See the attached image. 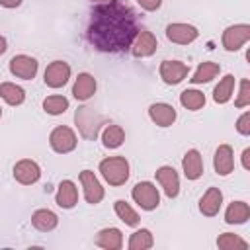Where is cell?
Here are the masks:
<instances>
[{"label":"cell","instance_id":"6","mask_svg":"<svg viewBox=\"0 0 250 250\" xmlns=\"http://www.w3.org/2000/svg\"><path fill=\"white\" fill-rule=\"evenodd\" d=\"M250 39V25L248 23H234V25H229L225 31H223V37H221V43L225 47V51H238L242 45H246V41Z\"/></svg>","mask_w":250,"mask_h":250},{"label":"cell","instance_id":"24","mask_svg":"<svg viewBox=\"0 0 250 250\" xmlns=\"http://www.w3.org/2000/svg\"><path fill=\"white\" fill-rule=\"evenodd\" d=\"M219 72H221V66L217 62L205 61L197 66V70L193 72V76L189 80H191V84H205V82H211Z\"/></svg>","mask_w":250,"mask_h":250},{"label":"cell","instance_id":"12","mask_svg":"<svg viewBox=\"0 0 250 250\" xmlns=\"http://www.w3.org/2000/svg\"><path fill=\"white\" fill-rule=\"evenodd\" d=\"M14 178L16 182H20L21 186H31L41 178V168L35 160L31 158H21L16 162L14 166Z\"/></svg>","mask_w":250,"mask_h":250},{"label":"cell","instance_id":"2","mask_svg":"<svg viewBox=\"0 0 250 250\" xmlns=\"http://www.w3.org/2000/svg\"><path fill=\"white\" fill-rule=\"evenodd\" d=\"M74 121H76V127L80 131V135L88 141H94L98 135H100V129L102 125L105 123L104 115L98 113L94 107H88V105H82L76 109L74 113Z\"/></svg>","mask_w":250,"mask_h":250},{"label":"cell","instance_id":"13","mask_svg":"<svg viewBox=\"0 0 250 250\" xmlns=\"http://www.w3.org/2000/svg\"><path fill=\"white\" fill-rule=\"evenodd\" d=\"M78 178H80V184H82V189H84V199L90 205L100 203L104 199V188H102L100 180L96 178V174L92 170H82Z\"/></svg>","mask_w":250,"mask_h":250},{"label":"cell","instance_id":"18","mask_svg":"<svg viewBox=\"0 0 250 250\" xmlns=\"http://www.w3.org/2000/svg\"><path fill=\"white\" fill-rule=\"evenodd\" d=\"M148 117H150L152 123H156L158 127H170V125H174L178 113H176V109H174L170 104L158 102V104H152V105L148 107Z\"/></svg>","mask_w":250,"mask_h":250},{"label":"cell","instance_id":"25","mask_svg":"<svg viewBox=\"0 0 250 250\" xmlns=\"http://www.w3.org/2000/svg\"><path fill=\"white\" fill-rule=\"evenodd\" d=\"M232 92H234V76L232 74H225L219 80V84L215 86V90H213L215 104H227L232 98Z\"/></svg>","mask_w":250,"mask_h":250},{"label":"cell","instance_id":"17","mask_svg":"<svg viewBox=\"0 0 250 250\" xmlns=\"http://www.w3.org/2000/svg\"><path fill=\"white\" fill-rule=\"evenodd\" d=\"M96 78L90 72H80L72 84V96L78 102H86L96 94Z\"/></svg>","mask_w":250,"mask_h":250},{"label":"cell","instance_id":"28","mask_svg":"<svg viewBox=\"0 0 250 250\" xmlns=\"http://www.w3.org/2000/svg\"><path fill=\"white\" fill-rule=\"evenodd\" d=\"M113 209H115V213H117V217L127 225V227H137L139 223H141V217H139V213L127 203V201H123V199H117L115 203H113Z\"/></svg>","mask_w":250,"mask_h":250},{"label":"cell","instance_id":"32","mask_svg":"<svg viewBox=\"0 0 250 250\" xmlns=\"http://www.w3.org/2000/svg\"><path fill=\"white\" fill-rule=\"evenodd\" d=\"M43 109L49 113V115H62L66 109H68V100L64 96H47L43 100Z\"/></svg>","mask_w":250,"mask_h":250},{"label":"cell","instance_id":"26","mask_svg":"<svg viewBox=\"0 0 250 250\" xmlns=\"http://www.w3.org/2000/svg\"><path fill=\"white\" fill-rule=\"evenodd\" d=\"M0 98L10 105H20L25 100V92L21 86H18L14 82H2L0 84Z\"/></svg>","mask_w":250,"mask_h":250},{"label":"cell","instance_id":"35","mask_svg":"<svg viewBox=\"0 0 250 250\" xmlns=\"http://www.w3.org/2000/svg\"><path fill=\"white\" fill-rule=\"evenodd\" d=\"M137 4L146 12H156L162 6V0H137Z\"/></svg>","mask_w":250,"mask_h":250},{"label":"cell","instance_id":"23","mask_svg":"<svg viewBox=\"0 0 250 250\" xmlns=\"http://www.w3.org/2000/svg\"><path fill=\"white\" fill-rule=\"evenodd\" d=\"M31 225L41 232H49L59 225V217L51 209H37L31 215Z\"/></svg>","mask_w":250,"mask_h":250},{"label":"cell","instance_id":"10","mask_svg":"<svg viewBox=\"0 0 250 250\" xmlns=\"http://www.w3.org/2000/svg\"><path fill=\"white\" fill-rule=\"evenodd\" d=\"M37 68H39V62L29 55H16L10 59V72L16 78L31 80V78H35Z\"/></svg>","mask_w":250,"mask_h":250},{"label":"cell","instance_id":"27","mask_svg":"<svg viewBox=\"0 0 250 250\" xmlns=\"http://www.w3.org/2000/svg\"><path fill=\"white\" fill-rule=\"evenodd\" d=\"M125 141V131L119 125H105L102 133V143L105 148H119Z\"/></svg>","mask_w":250,"mask_h":250},{"label":"cell","instance_id":"15","mask_svg":"<svg viewBox=\"0 0 250 250\" xmlns=\"http://www.w3.org/2000/svg\"><path fill=\"white\" fill-rule=\"evenodd\" d=\"M213 168L219 176H229L234 170V152L230 145H221L213 156Z\"/></svg>","mask_w":250,"mask_h":250},{"label":"cell","instance_id":"4","mask_svg":"<svg viewBox=\"0 0 250 250\" xmlns=\"http://www.w3.org/2000/svg\"><path fill=\"white\" fill-rule=\"evenodd\" d=\"M131 197L145 211H152V209H156L160 205L158 188L154 184H150V182H139V184H135V188L131 189Z\"/></svg>","mask_w":250,"mask_h":250},{"label":"cell","instance_id":"7","mask_svg":"<svg viewBox=\"0 0 250 250\" xmlns=\"http://www.w3.org/2000/svg\"><path fill=\"white\" fill-rule=\"evenodd\" d=\"M158 72H160V78H162L164 84L176 86V84H180L188 76L189 64L182 62V61H162Z\"/></svg>","mask_w":250,"mask_h":250},{"label":"cell","instance_id":"39","mask_svg":"<svg viewBox=\"0 0 250 250\" xmlns=\"http://www.w3.org/2000/svg\"><path fill=\"white\" fill-rule=\"evenodd\" d=\"M92 2H107V0H92Z\"/></svg>","mask_w":250,"mask_h":250},{"label":"cell","instance_id":"37","mask_svg":"<svg viewBox=\"0 0 250 250\" xmlns=\"http://www.w3.org/2000/svg\"><path fill=\"white\" fill-rule=\"evenodd\" d=\"M21 4V0H0V6L4 8H18Z\"/></svg>","mask_w":250,"mask_h":250},{"label":"cell","instance_id":"14","mask_svg":"<svg viewBox=\"0 0 250 250\" xmlns=\"http://www.w3.org/2000/svg\"><path fill=\"white\" fill-rule=\"evenodd\" d=\"M154 176H156V182L160 184V188L164 189L166 197L172 199L180 193V176L172 166H160L154 172Z\"/></svg>","mask_w":250,"mask_h":250},{"label":"cell","instance_id":"1","mask_svg":"<svg viewBox=\"0 0 250 250\" xmlns=\"http://www.w3.org/2000/svg\"><path fill=\"white\" fill-rule=\"evenodd\" d=\"M139 31L135 10L125 0L100 2L86 27L88 43L102 53H125L131 49Z\"/></svg>","mask_w":250,"mask_h":250},{"label":"cell","instance_id":"22","mask_svg":"<svg viewBox=\"0 0 250 250\" xmlns=\"http://www.w3.org/2000/svg\"><path fill=\"white\" fill-rule=\"evenodd\" d=\"M250 219V207L246 201H232L229 203L225 211V223L227 225H242Z\"/></svg>","mask_w":250,"mask_h":250},{"label":"cell","instance_id":"16","mask_svg":"<svg viewBox=\"0 0 250 250\" xmlns=\"http://www.w3.org/2000/svg\"><path fill=\"white\" fill-rule=\"evenodd\" d=\"M182 170L188 180H199L203 176V158L197 148H189L182 158Z\"/></svg>","mask_w":250,"mask_h":250},{"label":"cell","instance_id":"36","mask_svg":"<svg viewBox=\"0 0 250 250\" xmlns=\"http://www.w3.org/2000/svg\"><path fill=\"white\" fill-rule=\"evenodd\" d=\"M248 158H250V148H244V150H242V168H244V170L250 168V160H248Z\"/></svg>","mask_w":250,"mask_h":250},{"label":"cell","instance_id":"19","mask_svg":"<svg viewBox=\"0 0 250 250\" xmlns=\"http://www.w3.org/2000/svg\"><path fill=\"white\" fill-rule=\"evenodd\" d=\"M55 201L59 207L62 209H72L76 203H78V188L72 180H62L59 184V189H57V195H55Z\"/></svg>","mask_w":250,"mask_h":250},{"label":"cell","instance_id":"5","mask_svg":"<svg viewBox=\"0 0 250 250\" xmlns=\"http://www.w3.org/2000/svg\"><path fill=\"white\" fill-rule=\"evenodd\" d=\"M76 135H74V131L70 129V127H66V125H59V127H55L53 131H51V135H49V145H51V148L55 150V152H59V154H66V152H72L74 148H76Z\"/></svg>","mask_w":250,"mask_h":250},{"label":"cell","instance_id":"38","mask_svg":"<svg viewBox=\"0 0 250 250\" xmlns=\"http://www.w3.org/2000/svg\"><path fill=\"white\" fill-rule=\"evenodd\" d=\"M6 49H8V41H6V37H4V35H0V55H4V53H6Z\"/></svg>","mask_w":250,"mask_h":250},{"label":"cell","instance_id":"30","mask_svg":"<svg viewBox=\"0 0 250 250\" xmlns=\"http://www.w3.org/2000/svg\"><path fill=\"white\" fill-rule=\"evenodd\" d=\"M152 244H154V238L148 229H139L129 238V250H148L152 248Z\"/></svg>","mask_w":250,"mask_h":250},{"label":"cell","instance_id":"3","mask_svg":"<svg viewBox=\"0 0 250 250\" xmlns=\"http://www.w3.org/2000/svg\"><path fill=\"white\" fill-rule=\"evenodd\" d=\"M100 174L109 186H123L129 180V162L125 156H107L100 162Z\"/></svg>","mask_w":250,"mask_h":250},{"label":"cell","instance_id":"11","mask_svg":"<svg viewBox=\"0 0 250 250\" xmlns=\"http://www.w3.org/2000/svg\"><path fill=\"white\" fill-rule=\"evenodd\" d=\"M166 37H168V41H172V43L189 45V43H193V41L199 37V31H197L195 25L176 21V23L166 25Z\"/></svg>","mask_w":250,"mask_h":250},{"label":"cell","instance_id":"20","mask_svg":"<svg viewBox=\"0 0 250 250\" xmlns=\"http://www.w3.org/2000/svg\"><path fill=\"white\" fill-rule=\"evenodd\" d=\"M223 205V191L219 188H209L199 199V211L205 217H215Z\"/></svg>","mask_w":250,"mask_h":250},{"label":"cell","instance_id":"31","mask_svg":"<svg viewBox=\"0 0 250 250\" xmlns=\"http://www.w3.org/2000/svg\"><path fill=\"white\" fill-rule=\"evenodd\" d=\"M217 246L221 250H246L248 242L244 238H240L238 234H234V232H223L217 238Z\"/></svg>","mask_w":250,"mask_h":250},{"label":"cell","instance_id":"8","mask_svg":"<svg viewBox=\"0 0 250 250\" xmlns=\"http://www.w3.org/2000/svg\"><path fill=\"white\" fill-rule=\"evenodd\" d=\"M70 78V64L64 61H53L51 64H47L45 74H43V82L49 88H62Z\"/></svg>","mask_w":250,"mask_h":250},{"label":"cell","instance_id":"33","mask_svg":"<svg viewBox=\"0 0 250 250\" xmlns=\"http://www.w3.org/2000/svg\"><path fill=\"white\" fill-rule=\"evenodd\" d=\"M234 105L236 107H246L250 105V80L248 78H242L240 80V88H238V96L234 100Z\"/></svg>","mask_w":250,"mask_h":250},{"label":"cell","instance_id":"9","mask_svg":"<svg viewBox=\"0 0 250 250\" xmlns=\"http://www.w3.org/2000/svg\"><path fill=\"white\" fill-rule=\"evenodd\" d=\"M156 47H158V41H156L154 33L148 31V29H139L137 37L131 45V53L137 59H146V57L156 53Z\"/></svg>","mask_w":250,"mask_h":250},{"label":"cell","instance_id":"34","mask_svg":"<svg viewBox=\"0 0 250 250\" xmlns=\"http://www.w3.org/2000/svg\"><path fill=\"white\" fill-rule=\"evenodd\" d=\"M236 131L240 135H250V111H244L238 119H236Z\"/></svg>","mask_w":250,"mask_h":250},{"label":"cell","instance_id":"29","mask_svg":"<svg viewBox=\"0 0 250 250\" xmlns=\"http://www.w3.org/2000/svg\"><path fill=\"white\" fill-rule=\"evenodd\" d=\"M180 104L189 111H197L205 105V94L199 90H184L180 94Z\"/></svg>","mask_w":250,"mask_h":250},{"label":"cell","instance_id":"21","mask_svg":"<svg viewBox=\"0 0 250 250\" xmlns=\"http://www.w3.org/2000/svg\"><path fill=\"white\" fill-rule=\"evenodd\" d=\"M96 246L100 248H105V250H119L123 246V234L119 229L115 227H107V229H102L98 234H96Z\"/></svg>","mask_w":250,"mask_h":250},{"label":"cell","instance_id":"40","mask_svg":"<svg viewBox=\"0 0 250 250\" xmlns=\"http://www.w3.org/2000/svg\"><path fill=\"white\" fill-rule=\"evenodd\" d=\"M0 117H2V107H0Z\"/></svg>","mask_w":250,"mask_h":250}]
</instances>
